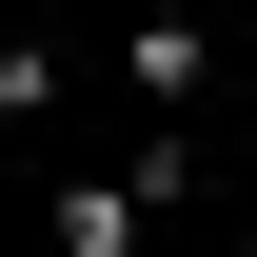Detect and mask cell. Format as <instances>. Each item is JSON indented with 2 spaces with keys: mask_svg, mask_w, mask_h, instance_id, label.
<instances>
[{
  "mask_svg": "<svg viewBox=\"0 0 257 257\" xmlns=\"http://www.w3.org/2000/svg\"><path fill=\"white\" fill-rule=\"evenodd\" d=\"M119 99H139V119H198V99H218V20L139 0V20H119Z\"/></svg>",
  "mask_w": 257,
  "mask_h": 257,
  "instance_id": "6da1fadb",
  "label": "cell"
},
{
  "mask_svg": "<svg viewBox=\"0 0 257 257\" xmlns=\"http://www.w3.org/2000/svg\"><path fill=\"white\" fill-rule=\"evenodd\" d=\"M60 79H79L60 40H0V119H60Z\"/></svg>",
  "mask_w": 257,
  "mask_h": 257,
  "instance_id": "3957f363",
  "label": "cell"
},
{
  "mask_svg": "<svg viewBox=\"0 0 257 257\" xmlns=\"http://www.w3.org/2000/svg\"><path fill=\"white\" fill-rule=\"evenodd\" d=\"M40 237H60V257H139V237H159V178H139V159H99V178L40 198Z\"/></svg>",
  "mask_w": 257,
  "mask_h": 257,
  "instance_id": "7a4b0ae2",
  "label": "cell"
}]
</instances>
